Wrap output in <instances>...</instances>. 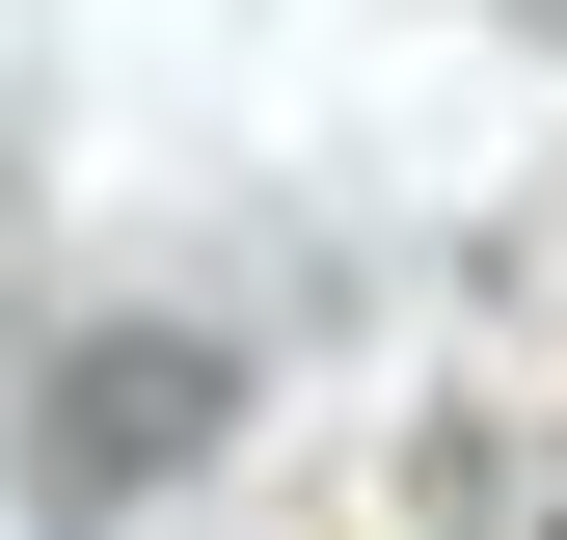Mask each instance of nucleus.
<instances>
[{
	"instance_id": "nucleus-1",
	"label": "nucleus",
	"mask_w": 567,
	"mask_h": 540,
	"mask_svg": "<svg viewBox=\"0 0 567 540\" xmlns=\"http://www.w3.org/2000/svg\"><path fill=\"white\" fill-rule=\"evenodd\" d=\"M217 433H244V352H217V324H109V352H82V378L28 405L54 513H135V487H189Z\"/></svg>"
},
{
	"instance_id": "nucleus-2",
	"label": "nucleus",
	"mask_w": 567,
	"mask_h": 540,
	"mask_svg": "<svg viewBox=\"0 0 567 540\" xmlns=\"http://www.w3.org/2000/svg\"><path fill=\"white\" fill-rule=\"evenodd\" d=\"M540 28H567V0H540Z\"/></svg>"
}]
</instances>
